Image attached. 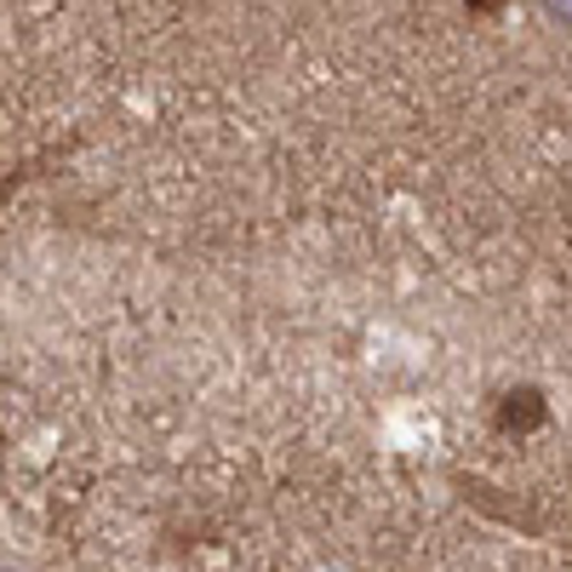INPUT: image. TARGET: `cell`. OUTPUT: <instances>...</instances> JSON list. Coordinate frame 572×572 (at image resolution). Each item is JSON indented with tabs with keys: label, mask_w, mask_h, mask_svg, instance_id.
I'll use <instances>...</instances> for the list:
<instances>
[{
	"label": "cell",
	"mask_w": 572,
	"mask_h": 572,
	"mask_svg": "<svg viewBox=\"0 0 572 572\" xmlns=\"http://www.w3.org/2000/svg\"><path fill=\"white\" fill-rule=\"evenodd\" d=\"M544 418V407H538V395L521 389V395H503V429H516V424H538Z\"/></svg>",
	"instance_id": "obj_1"
},
{
	"label": "cell",
	"mask_w": 572,
	"mask_h": 572,
	"mask_svg": "<svg viewBox=\"0 0 572 572\" xmlns=\"http://www.w3.org/2000/svg\"><path fill=\"white\" fill-rule=\"evenodd\" d=\"M464 7H469V12H498L503 0H464Z\"/></svg>",
	"instance_id": "obj_2"
}]
</instances>
